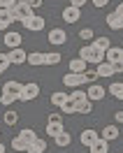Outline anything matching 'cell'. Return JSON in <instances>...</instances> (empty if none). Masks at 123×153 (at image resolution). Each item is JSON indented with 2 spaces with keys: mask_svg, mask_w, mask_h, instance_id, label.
Returning <instances> with one entry per match:
<instances>
[{
  "mask_svg": "<svg viewBox=\"0 0 123 153\" xmlns=\"http://www.w3.org/2000/svg\"><path fill=\"white\" fill-rule=\"evenodd\" d=\"M79 58H84L86 63L100 65V63L104 60V51H100V49H98L93 42H91V44H84V47L79 49Z\"/></svg>",
  "mask_w": 123,
  "mask_h": 153,
  "instance_id": "1",
  "label": "cell"
},
{
  "mask_svg": "<svg viewBox=\"0 0 123 153\" xmlns=\"http://www.w3.org/2000/svg\"><path fill=\"white\" fill-rule=\"evenodd\" d=\"M10 16H12V21H26V19H33V16H35V10L30 7L28 2H21L19 7L10 10Z\"/></svg>",
  "mask_w": 123,
  "mask_h": 153,
  "instance_id": "2",
  "label": "cell"
},
{
  "mask_svg": "<svg viewBox=\"0 0 123 153\" xmlns=\"http://www.w3.org/2000/svg\"><path fill=\"white\" fill-rule=\"evenodd\" d=\"M63 84H65L67 88H81L84 84H88V81H86V72H67V74L63 76Z\"/></svg>",
  "mask_w": 123,
  "mask_h": 153,
  "instance_id": "3",
  "label": "cell"
},
{
  "mask_svg": "<svg viewBox=\"0 0 123 153\" xmlns=\"http://www.w3.org/2000/svg\"><path fill=\"white\" fill-rule=\"evenodd\" d=\"M37 95H40V84L30 81V84H23V91L19 93V100L21 102H30V100H35Z\"/></svg>",
  "mask_w": 123,
  "mask_h": 153,
  "instance_id": "4",
  "label": "cell"
},
{
  "mask_svg": "<svg viewBox=\"0 0 123 153\" xmlns=\"http://www.w3.org/2000/svg\"><path fill=\"white\" fill-rule=\"evenodd\" d=\"M98 139H100V132H95V130H91V128L81 130V134H79V142L84 144L86 149H91V146H93Z\"/></svg>",
  "mask_w": 123,
  "mask_h": 153,
  "instance_id": "5",
  "label": "cell"
},
{
  "mask_svg": "<svg viewBox=\"0 0 123 153\" xmlns=\"http://www.w3.org/2000/svg\"><path fill=\"white\" fill-rule=\"evenodd\" d=\"M23 23V28L26 30H30V33H40V30H44V19L42 16H33V19H26V21H21Z\"/></svg>",
  "mask_w": 123,
  "mask_h": 153,
  "instance_id": "6",
  "label": "cell"
},
{
  "mask_svg": "<svg viewBox=\"0 0 123 153\" xmlns=\"http://www.w3.org/2000/svg\"><path fill=\"white\" fill-rule=\"evenodd\" d=\"M49 42L56 44V47H60V44H65V42H67V33L63 28H51V30H49Z\"/></svg>",
  "mask_w": 123,
  "mask_h": 153,
  "instance_id": "7",
  "label": "cell"
},
{
  "mask_svg": "<svg viewBox=\"0 0 123 153\" xmlns=\"http://www.w3.org/2000/svg\"><path fill=\"white\" fill-rule=\"evenodd\" d=\"M10 60H12V65H23V63H28V53L23 51V49H10Z\"/></svg>",
  "mask_w": 123,
  "mask_h": 153,
  "instance_id": "8",
  "label": "cell"
},
{
  "mask_svg": "<svg viewBox=\"0 0 123 153\" xmlns=\"http://www.w3.org/2000/svg\"><path fill=\"white\" fill-rule=\"evenodd\" d=\"M79 19H81V10H79V7L67 5L65 10H63V21H67V23H77Z\"/></svg>",
  "mask_w": 123,
  "mask_h": 153,
  "instance_id": "9",
  "label": "cell"
},
{
  "mask_svg": "<svg viewBox=\"0 0 123 153\" xmlns=\"http://www.w3.org/2000/svg\"><path fill=\"white\" fill-rule=\"evenodd\" d=\"M2 42H5V47L7 49H19L21 47V35L19 33H5V37H2Z\"/></svg>",
  "mask_w": 123,
  "mask_h": 153,
  "instance_id": "10",
  "label": "cell"
},
{
  "mask_svg": "<svg viewBox=\"0 0 123 153\" xmlns=\"http://www.w3.org/2000/svg\"><path fill=\"white\" fill-rule=\"evenodd\" d=\"M100 137H102V139H107V142L119 139V125H104L102 130H100Z\"/></svg>",
  "mask_w": 123,
  "mask_h": 153,
  "instance_id": "11",
  "label": "cell"
},
{
  "mask_svg": "<svg viewBox=\"0 0 123 153\" xmlns=\"http://www.w3.org/2000/svg\"><path fill=\"white\" fill-rule=\"evenodd\" d=\"M104 23L109 26L112 30H123V19L116 14V12H112V14H107V19H104Z\"/></svg>",
  "mask_w": 123,
  "mask_h": 153,
  "instance_id": "12",
  "label": "cell"
},
{
  "mask_svg": "<svg viewBox=\"0 0 123 153\" xmlns=\"http://www.w3.org/2000/svg\"><path fill=\"white\" fill-rule=\"evenodd\" d=\"M104 60H107V63H119V60H123V49L121 47H112L107 53H104Z\"/></svg>",
  "mask_w": 123,
  "mask_h": 153,
  "instance_id": "13",
  "label": "cell"
},
{
  "mask_svg": "<svg viewBox=\"0 0 123 153\" xmlns=\"http://www.w3.org/2000/svg\"><path fill=\"white\" fill-rule=\"evenodd\" d=\"M86 95H88V100H91V102H95V100H104V88L98 86V84H93V86L86 91Z\"/></svg>",
  "mask_w": 123,
  "mask_h": 153,
  "instance_id": "14",
  "label": "cell"
},
{
  "mask_svg": "<svg viewBox=\"0 0 123 153\" xmlns=\"http://www.w3.org/2000/svg\"><path fill=\"white\" fill-rule=\"evenodd\" d=\"M95 72H98V76H114L116 72H114V63H107V60H102L100 65L95 67Z\"/></svg>",
  "mask_w": 123,
  "mask_h": 153,
  "instance_id": "15",
  "label": "cell"
},
{
  "mask_svg": "<svg viewBox=\"0 0 123 153\" xmlns=\"http://www.w3.org/2000/svg\"><path fill=\"white\" fill-rule=\"evenodd\" d=\"M21 91H23V84H19V81H7L2 86V93H10V95H16V97H19Z\"/></svg>",
  "mask_w": 123,
  "mask_h": 153,
  "instance_id": "16",
  "label": "cell"
},
{
  "mask_svg": "<svg viewBox=\"0 0 123 153\" xmlns=\"http://www.w3.org/2000/svg\"><path fill=\"white\" fill-rule=\"evenodd\" d=\"M28 146H30V144L26 142L23 137H19V134H16L14 139H12V151H21V153H28Z\"/></svg>",
  "mask_w": 123,
  "mask_h": 153,
  "instance_id": "17",
  "label": "cell"
},
{
  "mask_svg": "<svg viewBox=\"0 0 123 153\" xmlns=\"http://www.w3.org/2000/svg\"><path fill=\"white\" fill-rule=\"evenodd\" d=\"M107 93H109V95H114L116 100H123V84H121V81H112V84H109V88H107Z\"/></svg>",
  "mask_w": 123,
  "mask_h": 153,
  "instance_id": "18",
  "label": "cell"
},
{
  "mask_svg": "<svg viewBox=\"0 0 123 153\" xmlns=\"http://www.w3.org/2000/svg\"><path fill=\"white\" fill-rule=\"evenodd\" d=\"M60 132H65V128H63V123H49L47 121V134L51 137V139H56Z\"/></svg>",
  "mask_w": 123,
  "mask_h": 153,
  "instance_id": "19",
  "label": "cell"
},
{
  "mask_svg": "<svg viewBox=\"0 0 123 153\" xmlns=\"http://www.w3.org/2000/svg\"><path fill=\"white\" fill-rule=\"evenodd\" d=\"M91 153H109V142L100 137V139H98V142L91 146Z\"/></svg>",
  "mask_w": 123,
  "mask_h": 153,
  "instance_id": "20",
  "label": "cell"
},
{
  "mask_svg": "<svg viewBox=\"0 0 123 153\" xmlns=\"http://www.w3.org/2000/svg\"><path fill=\"white\" fill-rule=\"evenodd\" d=\"M65 102H67V93H60V91L51 93V105H54V107H58V109H60Z\"/></svg>",
  "mask_w": 123,
  "mask_h": 153,
  "instance_id": "21",
  "label": "cell"
},
{
  "mask_svg": "<svg viewBox=\"0 0 123 153\" xmlns=\"http://www.w3.org/2000/svg\"><path fill=\"white\" fill-rule=\"evenodd\" d=\"M70 72H86V60L84 58H72L70 60Z\"/></svg>",
  "mask_w": 123,
  "mask_h": 153,
  "instance_id": "22",
  "label": "cell"
},
{
  "mask_svg": "<svg viewBox=\"0 0 123 153\" xmlns=\"http://www.w3.org/2000/svg\"><path fill=\"white\" fill-rule=\"evenodd\" d=\"M54 142H56L58 149H65V146H70V144H72V137H70V132H60Z\"/></svg>",
  "mask_w": 123,
  "mask_h": 153,
  "instance_id": "23",
  "label": "cell"
},
{
  "mask_svg": "<svg viewBox=\"0 0 123 153\" xmlns=\"http://www.w3.org/2000/svg\"><path fill=\"white\" fill-rule=\"evenodd\" d=\"M93 111V102L86 97V100H81V102H77V114H91Z\"/></svg>",
  "mask_w": 123,
  "mask_h": 153,
  "instance_id": "24",
  "label": "cell"
},
{
  "mask_svg": "<svg viewBox=\"0 0 123 153\" xmlns=\"http://www.w3.org/2000/svg\"><path fill=\"white\" fill-rule=\"evenodd\" d=\"M44 149H47V142L37 137V139H35V142L28 146V153H44Z\"/></svg>",
  "mask_w": 123,
  "mask_h": 153,
  "instance_id": "25",
  "label": "cell"
},
{
  "mask_svg": "<svg viewBox=\"0 0 123 153\" xmlns=\"http://www.w3.org/2000/svg\"><path fill=\"white\" fill-rule=\"evenodd\" d=\"M28 63L30 65H44V53H42V51H30Z\"/></svg>",
  "mask_w": 123,
  "mask_h": 153,
  "instance_id": "26",
  "label": "cell"
},
{
  "mask_svg": "<svg viewBox=\"0 0 123 153\" xmlns=\"http://www.w3.org/2000/svg\"><path fill=\"white\" fill-rule=\"evenodd\" d=\"M63 60V56L58 51H51V53H44V65H58Z\"/></svg>",
  "mask_w": 123,
  "mask_h": 153,
  "instance_id": "27",
  "label": "cell"
},
{
  "mask_svg": "<svg viewBox=\"0 0 123 153\" xmlns=\"http://www.w3.org/2000/svg\"><path fill=\"white\" fill-rule=\"evenodd\" d=\"M93 44L100 49V51H104V53L112 49V42H109V37H95V39H93Z\"/></svg>",
  "mask_w": 123,
  "mask_h": 153,
  "instance_id": "28",
  "label": "cell"
},
{
  "mask_svg": "<svg viewBox=\"0 0 123 153\" xmlns=\"http://www.w3.org/2000/svg\"><path fill=\"white\" fill-rule=\"evenodd\" d=\"M12 23V16H10V10H0V30H7Z\"/></svg>",
  "mask_w": 123,
  "mask_h": 153,
  "instance_id": "29",
  "label": "cell"
},
{
  "mask_svg": "<svg viewBox=\"0 0 123 153\" xmlns=\"http://www.w3.org/2000/svg\"><path fill=\"white\" fill-rule=\"evenodd\" d=\"M19 137H23L28 144H33L35 139H37V134H35V130H33V128H23V130L19 132Z\"/></svg>",
  "mask_w": 123,
  "mask_h": 153,
  "instance_id": "30",
  "label": "cell"
},
{
  "mask_svg": "<svg viewBox=\"0 0 123 153\" xmlns=\"http://www.w3.org/2000/svg\"><path fill=\"white\" fill-rule=\"evenodd\" d=\"M67 97H70L72 102H81V100H86L88 95H86V91H81V88H75V91H72Z\"/></svg>",
  "mask_w": 123,
  "mask_h": 153,
  "instance_id": "31",
  "label": "cell"
},
{
  "mask_svg": "<svg viewBox=\"0 0 123 153\" xmlns=\"http://www.w3.org/2000/svg\"><path fill=\"white\" fill-rule=\"evenodd\" d=\"M60 111H63V114H77V102H72V100L67 97V102L60 107Z\"/></svg>",
  "mask_w": 123,
  "mask_h": 153,
  "instance_id": "32",
  "label": "cell"
},
{
  "mask_svg": "<svg viewBox=\"0 0 123 153\" xmlns=\"http://www.w3.org/2000/svg\"><path fill=\"white\" fill-rule=\"evenodd\" d=\"M16 121H19V114H16V111H5V123L7 125H16Z\"/></svg>",
  "mask_w": 123,
  "mask_h": 153,
  "instance_id": "33",
  "label": "cell"
},
{
  "mask_svg": "<svg viewBox=\"0 0 123 153\" xmlns=\"http://www.w3.org/2000/svg\"><path fill=\"white\" fill-rule=\"evenodd\" d=\"M10 65H12L10 56H7V53H0V70L5 72V70H7V67H10Z\"/></svg>",
  "mask_w": 123,
  "mask_h": 153,
  "instance_id": "34",
  "label": "cell"
},
{
  "mask_svg": "<svg viewBox=\"0 0 123 153\" xmlns=\"http://www.w3.org/2000/svg\"><path fill=\"white\" fill-rule=\"evenodd\" d=\"M16 100H19V97L10 95V93H2V95H0V102H2V105H12V102H16Z\"/></svg>",
  "mask_w": 123,
  "mask_h": 153,
  "instance_id": "35",
  "label": "cell"
},
{
  "mask_svg": "<svg viewBox=\"0 0 123 153\" xmlns=\"http://www.w3.org/2000/svg\"><path fill=\"white\" fill-rule=\"evenodd\" d=\"M79 37H81V39H93V30H91V28L79 30Z\"/></svg>",
  "mask_w": 123,
  "mask_h": 153,
  "instance_id": "36",
  "label": "cell"
},
{
  "mask_svg": "<svg viewBox=\"0 0 123 153\" xmlns=\"http://www.w3.org/2000/svg\"><path fill=\"white\" fill-rule=\"evenodd\" d=\"M95 79H98V72H95V70H86V81H88V84H93Z\"/></svg>",
  "mask_w": 123,
  "mask_h": 153,
  "instance_id": "37",
  "label": "cell"
},
{
  "mask_svg": "<svg viewBox=\"0 0 123 153\" xmlns=\"http://www.w3.org/2000/svg\"><path fill=\"white\" fill-rule=\"evenodd\" d=\"M49 123H63V116L60 114H49Z\"/></svg>",
  "mask_w": 123,
  "mask_h": 153,
  "instance_id": "38",
  "label": "cell"
},
{
  "mask_svg": "<svg viewBox=\"0 0 123 153\" xmlns=\"http://www.w3.org/2000/svg\"><path fill=\"white\" fill-rule=\"evenodd\" d=\"M86 2H88V0H70V5H72V7H79V10L84 7Z\"/></svg>",
  "mask_w": 123,
  "mask_h": 153,
  "instance_id": "39",
  "label": "cell"
},
{
  "mask_svg": "<svg viewBox=\"0 0 123 153\" xmlns=\"http://www.w3.org/2000/svg\"><path fill=\"white\" fill-rule=\"evenodd\" d=\"M26 2H28V5L33 7V10H37V7H42V0H26Z\"/></svg>",
  "mask_w": 123,
  "mask_h": 153,
  "instance_id": "40",
  "label": "cell"
},
{
  "mask_svg": "<svg viewBox=\"0 0 123 153\" xmlns=\"http://www.w3.org/2000/svg\"><path fill=\"white\" fill-rule=\"evenodd\" d=\"M91 2H93L95 7H107L109 5V0H91Z\"/></svg>",
  "mask_w": 123,
  "mask_h": 153,
  "instance_id": "41",
  "label": "cell"
},
{
  "mask_svg": "<svg viewBox=\"0 0 123 153\" xmlns=\"http://www.w3.org/2000/svg\"><path fill=\"white\" fill-rule=\"evenodd\" d=\"M114 121H116V123H123V111H116V114H114Z\"/></svg>",
  "mask_w": 123,
  "mask_h": 153,
  "instance_id": "42",
  "label": "cell"
},
{
  "mask_svg": "<svg viewBox=\"0 0 123 153\" xmlns=\"http://www.w3.org/2000/svg\"><path fill=\"white\" fill-rule=\"evenodd\" d=\"M116 14H119V16L123 19V2H119V7H116Z\"/></svg>",
  "mask_w": 123,
  "mask_h": 153,
  "instance_id": "43",
  "label": "cell"
},
{
  "mask_svg": "<svg viewBox=\"0 0 123 153\" xmlns=\"http://www.w3.org/2000/svg\"><path fill=\"white\" fill-rule=\"evenodd\" d=\"M0 153H5V144L0 142Z\"/></svg>",
  "mask_w": 123,
  "mask_h": 153,
  "instance_id": "44",
  "label": "cell"
},
{
  "mask_svg": "<svg viewBox=\"0 0 123 153\" xmlns=\"http://www.w3.org/2000/svg\"><path fill=\"white\" fill-rule=\"evenodd\" d=\"M0 74H2V70H0Z\"/></svg>",
  "mask_w": 123,
  "mask_h": 153,
  "instance_id": "45",
  "label": "cell"
},
{
  "mask_svg": "<svg viewBox=\"0 0 123 153\" xmlns=\"http://www.w3.org/2000/svg\"><path fill=\"white\" fill-rule=\"evenodd\" d=\"M88 2H91V0H88Z\"/></svg>",
  "mask_w": 123,
  "mask_h": 153,
  "instance_id": "46",
  "label": "cell"
}]
</instances>
